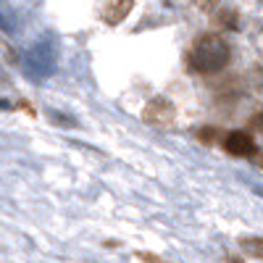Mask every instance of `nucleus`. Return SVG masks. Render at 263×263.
Returning <instances> with one entry per match:
<instances>
[{
	"label": "nucleus",
	"mask_w": 263,
	"mask_h": 263,
	"mask_svg": "<svg viewBox=\"0 0 263 263\" xmlns=\"http://www.w3.org/2000/svg\"><path fill=\"white\" fill-rule=\"evenodd\" d=\"M253 126H255V129H258V132H263V111H260V114H255V116H253Z\"/></svg>",
	"instance_id": "nucleus-6"
},
{
	"label": "nucleus",
	"mask_w": 263,
	"mask_h": 263,
	"mask_svg": "<svg viewBox=\"0 0 263 263\" xmlns=\"http://www.w3.org/2000/svg\"><path fill=\"white\" fill-rule=\"evenodd\" d=\"M224 150L237 158H255L258 156V145L248 132H229L224 140Z\"/></svg>",
	"instance_id": "nucleus-2"
},
{
	"label": "nucleus",
	"mask_w": 263,
	"mask_h": 263,
	"mask_svg": "<svg viewBox=\"0 0 263 263\" xmlns=\"http://www.w3.org/2000/svg\"><path fill=\"white\" fill-rule=\"evenodd\" d=\"M232 48L221 34H203L190 50V66L197 74H216L227 69Z\"/></svg>",
	"instance_id": "nucleus-1"
},
{
	"label": "nucleus",
	"mask_w": 263,
	"mask_h": 263,
	"mask_svg": "<svg viewBox=\"0 0 263 263\" xmlns=\"http://www.w3.org/2000/svg\"><path fill=\"white\" fill-rule=\"evenodd\" d=\"M242 250H245L250 258L263 260V239H258V237H248V239H242Z\"/></svg>",
	"instance_id": "nucleus-5"
},
{
	"label": "nucleus",
	"mask_w": 263,
	"mask_h": 263,
	"mask_svg": "<svg viewBox=\"0 0 263 263\" xmlns=\"http://www.w3.org/2000/svg\"><path fill=\"white\" fill-rule=\"evenodd\" d=\"M135 0H105L103 6V21L105 24H121V21L129 16Z\"/></svg>",
	"instance_id": "nucleus-4"
},
{
	"label": "nucleus",
	"mask_w": 263,
	"mask_h": 263,
	"mask_svg": "<svg viewBox=\"0 0 263 263\" xmlns=\"http://www.w3.org/2000/svg\"><path fill=\"white\" fill-rule=\"evenodd\" d=\"M145 121L147 124H158V126H168L174 121V105L163 98L153 100L147 108H145Z\"/></svg>",
	"instance_id": "nucleus-3"
}]
</instances>
